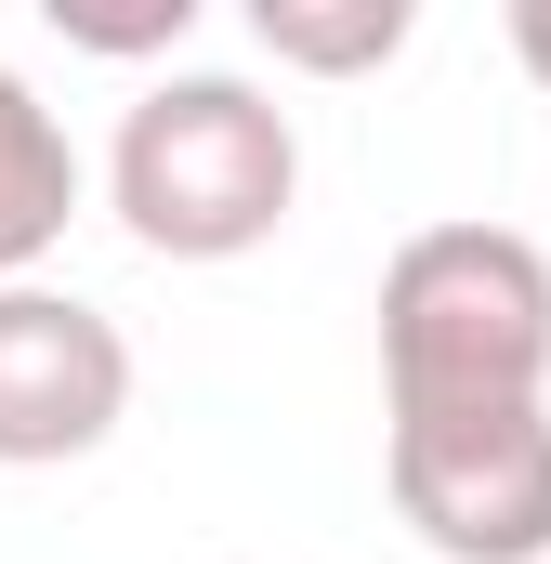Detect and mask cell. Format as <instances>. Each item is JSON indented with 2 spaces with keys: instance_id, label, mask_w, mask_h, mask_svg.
<instances>
[{
  "instance_id": "cell-1",
  "label": "cell",
  "mask_w": 551,
  "mask_h": 564,
  "mask_svg": "<svg viewBox=\"0 0 551 564\" xmlns=\"http://www.w3.org/2000/svg\"><path fill=\"white\" fill-rule=\"evenodd\" d=\"M106 197L158 263H237L263 250L302 197V144L289 106H263L250 79L224 66H184V79H144L119 144H106Z\"/></svg>"
},
{
  "instance_id": "cell-2",
  "label": "cell",
  "mask_w": 551,
  "mask_h": 564,
  "mask_svg": "<svg viewBox=\"0 0 551 564\" xmlns=\"http://www.w3.org/2000/svg\"><path fill=\"white\" fill-rule=\"evenodd\" d=\"M381 394L408 408H539L551 394V250L512 224H420L381 263Z\"/></svg>"
},
{
  "instance_id": "cell-3",
  "label": "cell",
  "mask_w": 551,
  "mask_h": 564,
  "mask_svg": "<svg viewBox=\"0 0 551 564\" xmlns=\"http://www.w3.org/2000/svg\"><path fill=\"white\" fill-rule=\"evenodd\" d=\"M395 512L446 564L551 552V408H408L395 421Z\"/></svg>"
},
{
  "instance_id": "cell-4",
  "label": "cell",
  "mask_w": 551,
  "mask_h": 564,
  "mask_svg": "<svg viewBox=\"0 0 551 564\" xmlns=\"http://www.w3.org/2000/svg\"><path fill=\"white\" fill-rule=\"evenodd\" d=\"M132 421V341L119 315L66 302V289H0V459L13 473H53V459H93L106 433Z\"/></svg>"
},
{
  "instance_id": "cell-5",
  "label": "cell",
  "mask_w": 551,
  "mask_h": 564,
  "mask_svg": "<svg viewBox=\"0 0 551 564\" xmlns=\"http://www.w3.org/2000/svg\"><path fill=\"white\" fill-rule=\"evenodd\" d=\"M66 210H79V144H66V119L0 66V289H26V263L66 237Z\"/></svg>"
},
{
  "instance_id": "cell-6",
  "label": "cell",
  "mask_w": 551,
  "mask_h": 564,
  "mask_svg": "<svg viewBox=\"0 0 551 564\" xmlns=\"http://www.w3.org/2000/svg\"><path fill=\"white\" fill-rule=\"evenodd\" d=\"M408 26H420L408 0H250V40L302 79H368L408 53Z\"/></svg>"
},
{
  "instance_id": "cell-7",
  "label": "cell",
  "mask_w": 551,
  "mask_h": 564,
  "mask_svg": "<svg viewBox=\"0 0 551 564\" xmlns=\"http://www.w3.org/2000/svg\"><path fill=\"white\" fill-rule=\"evenodd\" d=\"M53 26H66L79 53H171V40L197 26V0H158V13H66V0H53Z\"/></svg>"
},
{
  "instance_id": "cell-8",
  "label": "cell",
  "mask_w": 551,
  "mask_h": 564,
  "mask_svg": "<svg viewBox=\"0 0 551 564\" xmlns=\"http://www.w3.org/2000/svg\"><path fill=\"white\" fill-rule=\"evenodd\" d=\"M512 66L551 93V0H512Z\"/></svg>"
}]
</instances>
